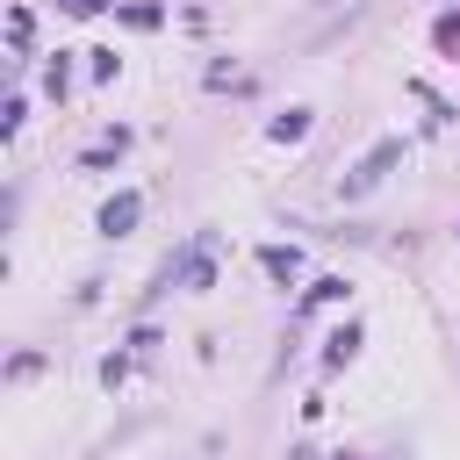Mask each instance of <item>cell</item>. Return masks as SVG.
Returning <instances> with one entry per match:
<instances>
[{"label": "cell", "instance_id": "4", "mask_svg": "<svg viewBox=\"0 0 460 460\" xmlns=\"http://www.w3.org/2000/svg\"><path fill=\"white\" fill-rule=\"evenodd\" d=\"M352 345H359V323H345V331L331 338V352H323V359H331V367H345V359H352Z\"/></svg>", "mask_w": 460, "mask_h": 460}, {"label": "cell", "instance_id": "2", "mask_svg": "<svg viewBox=\"0 0 460 460\" xmlns=\"http://www.w3.org/2000/svg\"><path fill=\"white\" fill-rule=\"evenodd\" d=\"M395 158H402V144H381V151H374V158H367V165L352 172V194H367V187H374V180H381V172H388Z\"/></svg>", "mask_w": 460, "mask_h": 460}, {"label": "cell", "instance_id": "3", "mask_svg": "<svg viewBox=\"0 0 460 460\" xmlns=\"http://www.w3.org/2000/svg\"><path fill=\"white\" fill-rule=\"evenodd\" d=\"M295 266H302V259H295L288 244H266V273H273V280H295Z\"/></svg>", "mask_w": 460, "mask_h": 460}, {"label": "cell", "instance_id": "1", "mask_svg": "<svg viewBox=\"0 0 460 460\" xmlns=\"http://www.w3.org/2000/svg\"><path fill=\"white\" fill-rule=\"evenodd\" d=\"M137 216H144V194H115V201L101 208V237H129Z\"/></svg>", "mask_w": 460, "mask_h": 460}]
</instances>
